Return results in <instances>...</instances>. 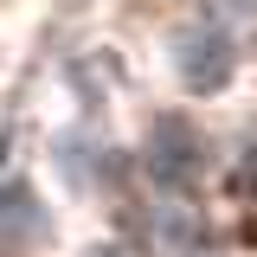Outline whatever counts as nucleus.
<instances>
[{"label": "nucleus", "mask_w": 257, "mask_h": 257, "mask_svg": "<svg viewBox=\"0 0 257 257\" xmlns=\"http://www.w3.org/2000/svg\"><path fill=\"white\" fill-rule=\"evenodd\" d=\"M199 167H206V148H199L193 122L161 116V122L148 128V180H155V193L161 199H187L193 180H199Z\"/></svg>", "instance_id": "1"}, {"label": "nucleus", "mask_w": 257, "mask_h": 257, "mask_svg": "<svg viewBox=\"0 0 257 257\" xmlns=\"http://www.w3.org/2000/svg\"><path fill=\"white\" fill-rule=\"evenodd\" d=\"M174 64H180V84L199 96H212L231 84V64H238V45H231V26L219 20H193L180 39H174Z\"/></svg>", "instance_id": "2"}, {"label": "nucleus", "mask_w": 257, "mask_h": 257, "mask_svg": "<svg viewBox=\"0 0 257 257\" xmlns=\"http://www.w3.org/2000/svg\"><path fill=\"white\" fill-rule=\"evenodd\" d=\"M155 238L167 244V251H193V244H199V219H193L187 199H161V212H155Z\"/></svg>", "instance_id": "3"}, {"label": "nucleus", "mask_w": 257, "mask_h": 257, "mask_svg": "<svg viewBox=\"0 0 257 257\" xmlns=\"http://www.w3.org/2000/svg\"><path fill=\"white\" fill-rule=\"evenodd\" d=\"M39 225H32V187L26 180H13L7 187V212H0V238H32Z\"/></svg>", "instance_id": "4"}, {"label": "nucleus", "mask_w": 257, "mask_h": 257, "mask_svg": "<svg viewBox=\"0 0 257 257\" xmlns=\"http://www.w3.org/2000/svg\"><path fill=\"white\" fill-rule=\"evenodd\" d=\"M206 20H219V26H257V0H206Z\"/></svg>", "instance_id": "5"}, {"label": "nucleus", "mask_w": 257, "mask_h": 257, "mask_svg": "<svg viewBox=\"0 0 257 257\" xmlns=\"http://www.w3.org/2000/svg\"><path fill=\"white\" fill-rule=\"evenodd\" d=\"M96 257H128V251H116V244H109V251H96Z\"/></svg>", "instance_id": "6"}]
</instances>
